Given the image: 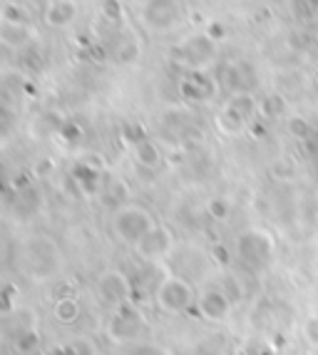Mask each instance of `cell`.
Here are the masks:
<instances>
[{"mask_svg":"<svg viewBox=\"0 0 318 355\" xmlns=\"http://www.w3.org/2000/svg\"><path fill=\"white\" fill-rule=\"evenodd\" d=\"M196 296L199 293L194 286L179 273H165L162 281L154 286V306L159 313L171 315V318L189 313L196 306Z\"/></svg>","mask_w":318,"mask_h":355,"instance_id":"1","label":"cell"},{"mask_svg":"<svg viewBox=\"0 0 318 355\" xmlns=\"http://www.w3.org/2000/svg\"><path fill=\"white\" fill-rule=\"evenodd\" d=\"M157 224V219L152 216L147 207L135 202H127L122 207L115 209L112 221H110V229H112V236L117 239L124 246H135L144 234H147L152 226Z\"/></svg>","mask_w":318,"mask_h":355,"instance_id":"2","label":"cell"},{"mask_svg":"<svg viewBox=\"0 0 318 355\" xmlns=\"http://www.w3.org/2000/svg\"><path fill=\"white\" fill-rule=\"evenodd\" d=\"M219 55V42L206 35V30L192 33L187 35L177 48H174V58L182 67L189 72H204L212 70Z\"/></svg>","mask_w":318,"mask_h":355,"instance_id":"3","label":"cell"},{"mask_svg":"<svg viewBox=\"0 0 318 355\" xmlns=\"http://www.w3.org/2000/svg\"><path fill=\"white\" fill-rule=\"evenodd\" d=\"M236 251H239V259L249 266H269L276 256V239L271 231L253 226L242 231V236L236 239Z\"/></svg>","mask_w":318,"mask_h":355,"instance_id":"4","label":"cell"},{"mask_svg":"<svg viewBox=\"0 0 318 355\" xmlns=\"http://www.w3.org/2000/svg\"><path fill=\"white\" fill-rule=\"evenodd\" d=\"M142 25L152 33H171L184 23L182 0H147L140 10Z\"/></svg>","mask_w":318,"mask_h":355,"instance_id":"5","label":"cell"},{"mask_svg":"<svg viewBox=\"0 0 318 355\" xmlns=\"http://www.w3.org/2000/svg\"><path fill=\"white\" fill-rule=\"evenodd\" d=\"M25 259H28V273L33 279H50L53 273H58L62 256L53 239L33 236L25 243Z\"/></svg>","mask_w":318,"mask_h":355,"instance_id":"6","label":"cell"},{"mask_svg":"<svg viewBox=\"0 0 318 355\" xmlns=\"http://www.w3.org/2000/svg\"><path fill=\"white\" fill-rule=\"evenodd\" d=\"M174 243H177L174 231L167 224H159L157 221L132 249H135L137 259H142L144 263H159V261H165L174 251Z\"/></svg>","mask_w":318,"mask_h":355,"instance_id":"7","label":"cell"},{"mask_svg":"<svg viewBox=\"0 0 318 355\" xmlns=\"http://www.w3.org/2000/svg\"><path fill=\"white\" fill-rule=\"evenodd\" d=\"M94 293L107 306H124L132 301V281L122 268H105L94 279Z\"/></svg>","mask_w":318,"mask_h":355,"instance_id":"8","label":"cell"},{"mask_svg":"<svg viewBox=\"0 0 318 355\" xmlns=\"http://www.w3.org/2000/svg\"><path fill=\"white\" fill-rule=\"evenodd\" d=\"M231 308H234V301H231L224 286H204L196 296L199 315L206 323H214V326H221L231 318Z\"/></svg>","mask_w":318,"mask_h":355,"instance_id":"9","label":"cell"},{"mask_svg":"<svg viewBox=\"0 0 318 355\" xmlns=\"http://www.w3.org/2000/svg\"><path fill=\"white\" fill-rule=\"evenodd\" d=\"M142 323H144L142 315L130 303H124V306L115 308V313L107 320V336L112 338L115 343H135Z\"/></svg>","mask_w":318,"mask_h":355,"instance_id":"10","label":"cell"},{"mask_svg":"<svg viewBox=\"0 0 318 355\" xmlns=\"http://www.w3.org/2000/svg\"><path fill=\"white\" fill-rule=\"evenodd\" d=\"M219 87H221V85L209 75V70L189 72V75L182 80V97L187 102H199V105H204V102L214 100Z\"/></svg>","mask_w":318,"mask_h":355,"instance_id":"11","label":"cell"},{"mask_svg":"<svg viewBox=\"0 0 318 355\" xmlns=\"http://www.w3.org/2000/svg\"><path fill=\"white\" fill-rule=\"evenodd\" d=\"M77 18H80V3H72V0H50L42 12V23L53 30L70 28Z\"/></svg>","mask_w":318,"mask_h":355,"instance_id":"12","label":"cell"},{"mask_svg":"<svg viewBox=\"0 0 318 355\" xmlns=\"http://www.w3.org/2000/svg\"><path fill=\"white\" fill-rule=\"evenodd\" d=\"M33 40H35V30H33L30 23H8V20H0V42L6 48L20 50Z\"/></svg>","mask_w":318,"mask_h":355,"instance_id":"13","label":"cell"},{"mask_svg":"<svg viewBox=\"0 0 318 355\" xmlns=\"http://www.w3.org/2000/svg\"><path fill=\"white\" fill-rule=\"evenodd\" d=\"M132 157L142 169H159L165 162V154L157 147V142H152L149 137H137L132 139Z\"/></svg>","mask_w":318,"mask_h":355,"instance_id":"14","label":"cell"},{"mask_svg":"<svg viewBox=\"0 0 318 355\" xmlns=\"http://www.w3.org/2000/svg\"><path fill=\"white\" fill-rule=\"evenodd\" d=\"M217 127H219L221 135L239 137L246 127H251V119H249L246 114L239 112L236 107H231L229 102H224L221 110H219V114H217Z\"/></svg>","mask_w":318,"mask_h":355,"instance_id":"15","label":"cell"},{"mask_svg":"<svg viewBox=\"0 0 318 355\" xmlns=\"http://www.w3.org/2000/svg\"><path fill=\"white\" fill-rule=\"evenodd\" d=\"M72 177H75L77 187L87 196L97 194V191H102V187H105V184H102V169L90 164V162H80V164L72 169Z\"/></svg>","mask_w":318,"mask_h":355,"instance_id":"16","label":"cell"},{"mask_svg":"<svg viewBox=\"0 0 318 355\" xmlns=\"http://www.w3.org/2000/svg\"><path fill=\"white\" fill-rule=\"evenodd\" d=\"M142 55V45L135 35H117L112 45V58L117 65H132Z\"/></svg>","mask_w":318,"mask_h":355,"instance_id":"17","label":"cell"},{"mask_svg":"<svg viewBox=\"0 0 318 355\" xmlns=\"http://www.w3.org/2000/svg\"><path fill=\"white\" fill-rule=\"evenodd\" d=\"M83 315V306L75 296H60L58 301L53 303V318L58 320L60 326H72L77 323Z\"/></svg>","mask_w":318,"mask_h":355,"instance_id":"18","label":"cell"},{"mask_svg":"<svg viewBox=\"0 0 318 355\" xmlns=\"http://www.w3.org/2000/svg\"><path fill=\"white\" fill-rule=\"evenodd\" d=\"M100 20L110 28L119 30L127 20L122 0H100Z\"/></svg>","mask_w":318,"mask_h":355,"instance_id":"19","label":"cell"},{"mask_svg":"<svg viewBox=\"0 0 318 355\" xmlns=\"http://www.w3.org/2000/svg\"><path fill=\"white\" fill-rule=\"evenodd\" d=\"M286 114V100L281 95H266L259 100V117L261 119H281Z\"/></svg>","mask_w":318,"mask_h":355,"instance_id":"20","label":"cell"},{"mask_svg":"<svg viewBox=\"0 0 318 355\" xmlns=\"http://www.w3.org/2000/svg\"><path fill=\"white\" fill-rule=\"evenodd\" d=\"M102 191H105L107 202L115 204V209L122 207V204H127V199H130V187H127L124 179H110V182L102 187Z\"/></svg>","mask_w":318,"mask_h":355,"instance_id":"21","label":"cell"},{"mask_svg":"<svg viewBox=\"0 0 318 355\" xmlns=\"http://www.w3.org/2000/svg\"><path fill=\"white\" fill-rule=\"evenodd\" d=\"M15 348H18V353H23V355H30V353H35V350H40V333H37V328L35 326L20 328L18 338H15Z\"/></svg>","mask_w":318,"mask_h":355,"instance_id":"22","label":"cell"},{"mask_svg":"<svg viewBox=\"0 0 318 355\" xmlns=\"http://www.w3.org/2000/svg\"><path fill=\"white\" fill-rule=\"evenodd\" d=\"M0 20H8V23H30V12L25 10L20 0H8L0 8Z\"/></svg>","mask_w":318,"mask_h":355,"instance_id":"23","label":"cell"},{"mask_svg":"<svg viewBox=\"0 0 318 355\" xmlns=\"http://www.w3.org/2000/svg\"><path fill=\"white\" fill-rule=\"evenodd\" d=\"M206 214H209L214 221H219V224L229 221L231 219V204H229V199H224V196H212V199L206 202Z\"/></svg>","mask_w":318,"mask_h":355,"instance_id":"24","label":"cell"},{"mask_svg":"<svg viewBox=\"0 0 318 355\" xmlns=\"http://www.w3.org/2000/svg\"><path fill=\"white\" fill-rule=\"evenodd\" d=\"M291 12L299 23H311L318 15V0H291Z\"/></svg>","mask_w":318,"mask_h":355,"instance_id":"25","label":"cell"},{"mask_svg":"<svg viewBox=\"0 0 318 355\" xmlns=\"http://www.w3.org/2000/svg\"><path fill=\"white\" fill-rule=\"evenodd\" d=\"M286 130H289V135L294 137V139H299V142H306L308 137H311L313 127L308 125L306 117H301V114H294V117H289V122H286Z\"/></svg>","mask_w":318,"mask_h":355,"instance_id":"26","label":"cell"},{"mask_svg":"<svg viewBox=\"0 0 318 355\" xmlns=\"http://www.w3.org/2000/svg\"><path fill=\"white\" fill-rule=\"evenodd\" d=\"M301 336L311 348L318 350V313H311L303 323H301Z\"/></svg>","mask_w":318,"mask_h":355,"instance_id":"27","label":"cell"},{"mask_svg":"<svg viewBox=\"0 0 318 355\" xmlns=\"http://www.w3.org/2000/svg\"><path fill=\"white\" fill-rule=\"evenodd\" d=\"M124 355H171V353H169V348H165V345L144 340V343H132L130 350H127Z\"/></svg>","mask_w":318,"mask_h":355,"instance_id":"28","label":"cell"},{"mask_svg":"<svg viewBox=\"0 0 318 355\" xmlns=\"http://www.w3.org/2000/svg\"><path fill=\"white\" fill-rule=\"evenodd\" d=\"M70 348L75 355H94V345L90 338H75V340L70 343Z\"/></svg>","mask_w":318,"mask_h":355,"instance_id":"29","label":"cell"},{"mask_svg":"<svg viewBox=\"0 0 318 355\" xmlns=\"http://www.w3.org/2000/svg\"><path fill=\"white\" fill-rule=\"evenodd\" d=\"M204 30H206V35L212 37V40H217V42H221V40H224V35H226L224 25L219 23V20H209Z\"/></svg>","mask_w":318,"mask_h":355,"instance_id":"30","label":"cell"},{"mask_svg":"<svg viewBox=\"0 0 318 355\" xmlns=\"http://www.w3.org/2000/svg\"><path fill=\"white\" fill-rule=\"evenodd\" d=\"M53 169H55L53 159H42V162H37V164H35V177H47V174L53 172Z\"/></svg>","mask_w":318,"mask_h":355,"instance_id":"31","label":"cell"},{"mask_svg":"<svg viewBox=\"0 0 318 355\" xmlns=\"http://www.w3.org/2000/svg\"><path fill=\"white\" fill-rule=\"evenodd\" d=\"M45 355H75V353H72L70 345H58V343H55L50 350H45Z\"/></svg>","mask_w":318,"mask_h":355,"instance_id":"32","label":"cell"},{"mask_svg":"<svg viewBox=\"0 0 318 355\" xmlns=\"http://www.w3.org/2000/svg\"><path fill=\"white\" fill-rule=\"evenodd\" d=\"M62 130H65V132H62V137H65L67 142H75L77 137H80V130H77V127H70V125H65V127H62Z\"/></svg>","mask_w":318,"mask_h":355,"instance_id":"33","label":"cell"},{"mask_svg":"<svg viewBox=\"0 0 318 355\" xmlns=\"http://www.w3.org/2000/svg\"><path fill=\"white\" fill-rule=\"evenodd\" d=\"M72 3H80V6H83V3H85V0H72Z\"/></svg>","mask_w":318,"mask_h":355,"instance_id":"34","label":"cell"},{"mask_svg":"<svg viewBox=\"0 0 318 355\" xmlns=\"http://www.w3.org/2000/svg\"><path fill=\"white\" fill-rule=\"evenodd\" d=\"M316 87H318V72H316Z\"/></svg>","mask_w":318,"mask_h":355,"instance_id":"35","label":"cell"},{"mask_svg":"<svg viewBox=\"0 0 318 355\" xmlns=\"http://www.w3.org/2000/svg\"><path fill=\"white\" fill-rule=\"evenodd\" d=\"M20 3H23V0H20Z\"/></svg>","mask_w":318,"mask_h":355,"instance_id":"36","label":"cell"}]
</instances>
